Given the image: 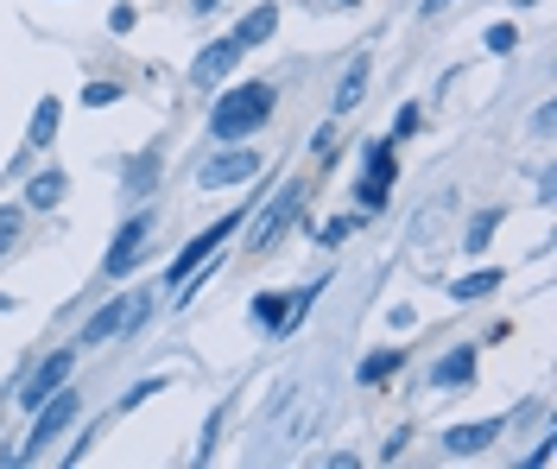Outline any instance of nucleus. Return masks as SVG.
I'll return each mask as SVG.
<instances>
[{
    "instance_id": "nucleus-24",
    "label": "nucleus",
    "mask_w": 557,
    "mask_h": 469,
    "mask_svg": "<svg viewBox=\"0 0 557 469\" xmlns=\"http://www.w3.org/2000/svg\"><path fill=\"white\" fill-rule=\"evenodd\" d=\"M361 229H368V217H355V210H343V217H330V222H317L311 235H317V248H343V242H355V235H361Z\"/></svg>"
},
{
    "instance_id": "nucleus-27",
    "label": "nucleus",
    "mask_w": 557,
    "mask_h": 469,
    "mask_svg": "<svg viewBox=\"0 0 557 469\" xmlns=\"http://www.w3.org/2000/svg\"><path fill=\"white\" fill-rule=\"evenodd\" d=\"M482 51L487 58H513V51H520V20H494L482 33Z\"/></svg>"
},
{
    "instance_id": "nucleus-9",
    "label": "nucleus",
    "mask_w": 557,
    "mask_h": 469,
    "mask_svg": "<svg viewBox=\"0 0 557 469\" xmlns=\"http://www.w3.org/2000/svg\"><path fill=\"white\" fill-rule=\"evenodd\" d=\"M475 374H482V343H456V349H444V356L431 361V387L437 394H462V387H475Z\"/></svg>"
},
{
    "instance_id": "nucleus-1",
    "label": "nucleus",
    "mask_w": 557,
    "mask_h": 469,
    "mask_svg": "<svg viewBox=\"0 0 557 469\" xmlns=\"http://www.w3.org/2000/svg\"><path fill=\"white\" fill-rule=\"evenodd\" d=\"M278 114V83L253 76V83H215V102H209V146L228 140H260Z\"/></svg>"
},
{
    "instance_id": "nucleus-35",
    "label": "nucleus",
    "mask_w": 557,
    "mask_h": 469,
    "mask_svg": "<svg viewBox=\"0 0 557 469\" xmlns=\"http://www.w3.org/2000/svg\"><path fill=\"white\" fill-rule=\"evenodd\" d=\"M134 26H139V7H127V0H121V7L108 13V33H121V38H127Z\"/></svg>"
},
{
    "instance_id": "nucleus-40",
    "label": "nucleus",
    "mask_w": 557,
    "mask_h": 469,
    "mask_svg": "<svg viewBox=\"0 0 557 469\" xmlns=\"http://www.w3.org/2000/svg\"><path fill=\"white\" fill-rule=\"evenodd\" d=\"M444 7H456V0H418V13H424V20H437Z\"/></svg>"
},
{
    "instance_id": "nucleus-13",
    "label": "nucleus",
    "mask_w": 557,
    "mask_h": 469,
    "mask_svg": "<svg viewBox=\"0 0 557 469\" xmlns=\"http://www.w3.org/2000/svg\"><path fill=\"white\" fill-rule=\"evenodd\" d=\"M70 190V172L64 165H38V172H26V190H20V203H26V217H38V210H58Z\"/></svg>"
},
{
    "instance_id": "nucleus-36",
    "label": "nucleus",
    "mask_w": 557,
    "mask_h": 469,
    "mask_svg": "<svg viewBox=\"0 0 557 469\" xmlns=\"http://www.w3.org/2000/svg\"><path fill=\"white\" fill-rule=\"evenodd\" d=\"M539 203H545V210H552V203H557V172H552V165L539 172Z\"/></svg>"
},
{
    "instance_id": "nucleus-21",
    "label": "nucleus",
    "mask_w": 557,
    "mask_h": 469,
    "mask_svg": "<svg viewBox=\"0 0 557 469\" xmlns=\"http://www.w3.org/2000/svg\"><path fill=\"white\" fill-rule=\"evenodd\" d=\"M323 292H330V273H317L311 286H292V292H285V336H292V330H298L305 318H311V311H317V298H323Z\"/></svg>"
},
{
    "instance_id": "nucleus-31",
    "label": "nucleus",
    "mask_w": 557,
    "mask_h": 469,
    "mask_svg": "<svg viewBox=\"0 0 557 469\" xmlns=\"http://www.w3.org/2000/svg\"><path fill=\"white\" fill-rule=\"evenodd\" d=\"M108 419H89V425H83V432L70 437V451H64V464H83V457H89V444H96V432H102Z\"/></svg>"
},
{
    "instance_id": "nucleus-18",
    "label": "nucleus",
    "mask_w": 557,
    "mask_h": 469,
    "mask_svg": "<svg viewBox=\"0 0 557 469\" xmlns=\"http://www.w3.org/2000/svg\"><path fill=\"white\" fill-rule=\"evenodd\" d=\"M500 222H507V210H500V203H482L475 217L462 222V254H469V260H482V254L494 248V235H500Z\"/></svg>"
},
{
    "instance_id": "nucleus-37",
    "label": "nucleus",
    "mask_w": 557,
    "mask_h": 469,
    "mask_svg": "<svg viewBox=\"0 0 557 469\" xmlns=\"http://www.w3.org/2000/svg\"><path fill=\"white\" fill-rule=\"evenodd\" d=\"M386 324H393V330H412L418 311H412V305H393V311H386Z\"/></svg>"
},
{
    "instance_id": "nucleus-4",
    "label": "nucleus",
    "mask_w": 557,
    "mask_h": 469,
    "mask_svg": "<svg viewBox=\"0 0 557 469\" xmlns=\"http://www.w3.org/2000/svg\"><path fill=\"white\" fill-rule=\"evenodd\" d=\"M76 361H83V349H76V343H58L51 356H38L33 368H20V381H13V406H20V412H38L64 381H76Z\"/></svg>"
},
{
    "instance_id": "nucleus-34",
    "label": "nucleus",
    "mask_w": 557,
    "mask_h": 469,
    "mask_svg": "<svg viewBox=\"0 0 557 469\" xmlns=\"http://www.w3.org/2000/svg\"><path fill=\"white\" fill-rule=\"evenodd\" d=\"M552 134H557V109L539 102V109H532V140H552Z\"/></svg>"
},
{
    "instance_id": "nucleus-23",
    "label": "nucleus",
    "mask_w": 557,
    "mask_h": 469,
    "mask_svg": "<svg viewBox=\"0 0 557 469\" xmlns=\"http://www.w3.org/2000/svg\"><path fill=\"white\" fill-rule=\"evenodd\" d=\"M336 152H343V127H336V114H330L311 140H305V159H311V172H330V165H336Z\"/></svg>"
},
{
    "instance_id": "nucleus-38",
    "label": "nucleus",
    "mask_w": 557,
    "mask_h": 469,
    "mask_svg": "<svg viewBox=\"0 0 557 469\" xmlns=\"http://www.w3.org/2000/svg\"><path fill=\"white\" fill-rule=\"evenodd\" d=\"M355 464H361L355 451H330V457H323V469H355Z\"/></svg>"
},
{
    "instance_id": "nucleus-30",
    "label": "nucleus",
    "mask_w": 557,
    "mask_h": 469,
    "mask_svg": "<svg viewBox=\"0 0 557 469\" xmlns=\"http://www.w3.org/2000/svg\"><path fill=\"white\" fill-rule=\"evenodd\" d=\"M418 127H424V102H399L393 109V140H418Z\"/></svg>"
},
{
    "instance_id": "nucleus-3",
    "label": "nucleus",
    "mask_w": 557,
    "mask_h": 469,
    "mask_svg": "<svg viewBox=\"0 0 557 469\" xmlns=\"http://www.w3.org/2000/svg\"><path fill=\"white\" fill-rule=\"evenodd\" d=\"M260 172H267V152L253 140L209 146V159L197 165V190H247V184H260Z\"/></svg>"
},
{
    "instance_id": "nucleus-16",
    "label": "nucleus",
    "mask_w": 557,
    "mask_h": 469,
    "mask_svg": "<svg viewBox=\"0 0 557 469\" xmlns=\"http://www.w3.org/2000/svg\"><path fill=\"white\" fill-rule=\"evenodd\" d=\"M278 0H260V7H247L242 20H235V38H242V51H260V45H273L278 38Z\"/></svg>"
},
{
    "instance_id": "nucleus-28",
    "label": "nucleus",
    "mask_w": 557,
    "mask_h": 469,
    "mask_svg": "<svg viewBox=\"0 0 557 469\" xmlns=\"http://www.w3.org/2000/svg\"><path fill=\"white\" fill-rule=\"evenodd\" d=\"M20 235H26V203H0V260L20 248Z\"/></svg>"
},
{
    "instance_id": "nucleus-26",
    "label": "nucleus",
    "mask_w": 557,
    "mask_h": 469,
    "mask_svg": "<svg viewBox=\"0 0 557 469\" xmlns=\"http://www.w3.org/2000/svg\"><path fill=\"white\" fill-rule=\"evenodd\" d=\"M228 412H235V406L222 399V406H215V412L203 419V432H197V464H215V451H222V425H228Z\"/></svg>"
},
{
    "instance_id": "nucleus-43",
    "label": "nucleus",
    "mask_w": 557,
    "mask_h": 469,
    "mask_svg": "<svg viewBox=\"0 0 557 469\" xmlns=\"http://www.w3.org/2000/svg\"><path fill=\"white\" fill-rule=\"evenodd\" d=\"M13 305H20V298H13V292H0V311H13Z\"/></svg>"
},
{
    "instance_id": "nucleus-32",
    "label": "nucleus",
    "mask_w": 557,
    "mask_h": 469,
    "mask_svg": "<svg viewBox=\"0 0 557 469\" xmlns=\"http://www.w3.org/2000/svg\"><path fill=\"white\" fill-rule=\"evenodd\" d=\"M412 444H418V432H412V425H399V432H393V437L381 444V464H399V457H406Z\"/></svg>"
},
{
    "instance_id": "nucleus-8",
    "label": "nucleus",
    "mask_w": 557,
    "mask_h": 469,
    "mask_svg": "<svg viewBox=\"0 0 557 469\" xmlns=\"http://www.w3.org/2000/svg\"><path fill=\"white\" fill-rule=\"evenodd\" d=\"M121 324H127V292H108L102 305L76 324V336H70V343L89 356V349H102V343H121Z\"/></svg>"
},
{
    "instance_id": "nucleus-14",
    "label": "nucleus",
    "mask_w": 557,
    "mask_h": 469,
    "mask_svg": "<svg viewBox=\"0 0 557 469\" xmlns=\"http://www.w3.org/2000/svg\"><path fill=\"white\" fill-rule=\"evenodd\" d=\"M58 134H64V102L58 96H38L33 102V114H26V152H51L58 146Z\"/></svg>"
},
{
    "instance_id": "nucleus-15",
    "label": "nucleus",
    "mask_w": 557,
    "mask_h": 469,
    "mask_svg": "<svg viewBox=\"0 0 557 469\" xmlns=\"http://www.w3.org/2000/svg\"><path fill=\"white\" fill-rule=\"evenodd\" d=\"M406 361H412V349H406V343H381L374 356H361V368H355V381H361L368 394H381V387L393 381V374H399V368H406Z\"/></svg>"
},
{
    "instance_id": "nucleus-17",
    "label": "nucleus",
    "mask_w": 557,
    "mask_h": 469,
    "mask_svg": "<svg viewBox=\"0 0 557 469\" xmlns=\"http://www.w3.org/2000/svg\"><path fill=\"white\" fill-rule=\"evenodd\" d=\"M500 286H507L500 267H469V273H456L450 280V305H482V298H494Z\"/></svg>"
},
{
    "instance_id": "nucleus-5",
    "label": "nucleus",
    "mask_w": 557,
    "mask_h": 469,
    "mask_svg": "<svg viewBox=\"0 0 557 469\" xmlns=\"http://www.w3.org/2000/svg\"><path fill=\"white\" fill-rule=\"evenodd\" d=\"M26 419H33V425H26V437H20V451H26V464H33V457H45L58 437L76 432V419H83V394H76V381H64V387L45 399L38 412H26Z\"/></svg>"
},
{
    "instance_id": "nucleus-25",
    "label": "nucleus",
    "mask_w": 557,
    "mask_h": 469,
    "mask_svg": "<svg viewBox=\"0 0 557 469\" xmlns=\"http://www.w3.org/2000/svg\"><path fill=\"white\" fill-rule=\"evenodd\" d=\"M165 387H172L165 374H139L134 387H127V394H121V399H114V406H108V419H127V412H139L146 399H152V394H165Z\"/></svg>"
},
{
    "instance_id": "nucleus-19",
    "label": "nucleus",
    "mask_w": 557,
    "mask_h": 469,
    "mask_svg": "<svg viewBox=\"0 0 557 469\" xmlns=\"http://www.w3.org/2000/svg\"><path fill=\"white\" fill-rule=\"evenodd\" d=\"M247 324L278 343V336H285V292H253V298H247Z\"/></svg>"
},
{
    "instance_id": "nucleus-44",
    "label": "nucleus",
    "mask_w": 557,
    "mask_h": 469,
    "mask_svg": "<svg viewBox=\"0 0 557 469\" xmlns=\"http://www.w3.org/2000/svg\"><path fill=\"white\" fill-rule=\"evenodd\" d=\"M513 7H545V0H513Z\"/></svg>"
},
{
    "instance_id": "nucleus-41",
    "label": "nucleus",
    "mask_w": 557,
    "mask_h": 469,
    "mask_svg": "<svg viewBox=\"0 0 557 469\" xmlns=\"http://www.w3.org/2000/svg\"><path fill=\"white\" fill-rule=\"evenodd\" d=\"M215 7H228V0H190V13H203V20L215 13Z\"/></svg>"
},
{
    "instance_id": "nucleus-6",
    "label": "nucleus",
    "mask_w": 557,
    "mask_h": 469,
    "mask_svg": "<svg viewBox=\"0 0 557 469\" xmlns=\"http://www.w3.org/2000/svg\"><path fill=\"white\" fill-rule=\"evenodd\" d=\"M152 242H159V210H152V203H134V210H127V222L114 229L108 254H102V273H108V280H127L139 260L152 254Z\"/></svg>"
},
{
    "instance_id": "nucleus-12",
    "label": "nucleus",
    "mask_w": 557,
    "mask_h": 469,
    "mask_svg": "<svg viewBox=\"0 0 557 469\" xmlns=\"http://www.w3.org/2000/svg\"><path fill=\"white\" fill-rule=\"evenodd\" d=\"M368 83H374V58L361 51V58H348L343 76H336V89H330V114L343 121V114H355L361 102H368Z\"/></svg>"
},
{
    "instance_id": "nucleus-39",
    "label": "nucleus",
    "mask_w": 557,
    "mask_h": 469,
    "mask_svg": "<svg viewBox=\"0 0 557 469\" xmlns=\"http://www.w3.org/2000/svg\"><path fill=\"white\" fill-rule=\"evenodd\" d=\"M0 469H26V451L13 444V451H0Z\"/></svg>"
},
{
    "instance_id": "nucleus-7",
    "label": "nucleus",
    "mask_w": 557,
    "mask_h": 469,
    "mask_svg": "<svg viewBox=\"0 0 557 469\" xmlns=\"http://www.w3.org/2000/svg\"><path fill=\"white\" fill-rule=\"evenodd\" d=\"M242 38L235 33H222V38H203V45H197V58H190V89H215V83H228V76L242 71Z\"/></svg>"
},
{
    "instance_id": "nucleus-20",
    "label": "nucleus",
    "mask_w": 557,
    "mask_h": 469,
    "mask_svg": "<svg viewBox=\"0 0 557 469\" xmlns=\"http://www.w3.org/2000/svg\"><path fill=\"white\" fill-rule=\"evenodd\" d=\"M361 172H368V178L399 184V140H393V134H381V140H361Z\"/></svg>"
},
{
    "instance_id": "nucleus-11",
    "label": "nucleus",
    "mask_w": 557,
    "mask_h": 469,
    "mask_svg": "<svg viewBox=\"0 0 557 469\" xmlns=\"http://www.w3.org/2000/svg\"><path fill=\"white\" fill-rule=\"evenodd\" d=\"M159 178H165V152H159V146L134 152V159L121 165V197H127V210H134V203H152Z\"/></svg>"
},
{
    "instance_id": "nucleus-42",
    "label": "nucleus",
    "mask_w": 557,
    "mask_h": 469,
    "mask_svg": "<svg viewBox=\"0 0 557 469\" xmlns=\"http://www.w3.org/2000/svg\"><path fill=\"white\" fill-rule=\"evenodd\" d=\"M317 7H343V13H355V7H361V0H317Z\"/></svg>"
},
{
    "instance_id": "nucleus-33",
    "label": "nucleus",
    "mask_w": 557,
    "mask_h": 469,
    "mask_svg": "<svg viewBox=\"0 0 557 469\" xmlns=\"http://www.w3.org/2000/svg\"><path fill=\"white\" fill-rule=\"evenodd\" d=\"M557 464V432H545L532 451H525V469H552Z\"/></svg>"
},
{
    "instance_id": "nucleus-29",
    "label": "nucleus",
    "mask_w": 557,
    "mask_h": 469,
    "mask_svg": "<svg viewBox=\"0 0 557 469\" xmlns=\"http://www.w3.org/2000/svg\"><path fill=\"white\" fill-rule=\"evenodd\" d=\"M127 89L114 83V76H96V83H83V109H114Z\"/></svg>"
},
{
    "instance_id": "nucleus-2",
    "label": "nucleus",
    "mask_w": 557,
    "mask_h": 469,
    "mask_svg": "<svg viewBox=\"0 0 557 469\" xmlns=\"http://www.w3.org/2000/svg\"><path fill=\"white\" fill-rule=\"evenodd\" d=\"M311 197H317L311 178H285L278 190H267L242 222V248L260 260V254H273L292 229H311Z\"/></svg>"
},
{
    "instance_id": "nucleus-22",
    "label": "nucleus",
    "mask_w": 557,
    "mask_h": 469,
    "mask_svg": "<svg viewBox=\"0 0 557 469\" xmlns=\"http://www.w3.org/2000/svg\"><path fill=\"white\" fill-rule=\"evenodd\" d=\"M386 203H393V184L386 178H368V172H355V203H348V210H355V217H381Z\"/></svg>"
},
{
    "instance_id": "nucleus-10",
    "label": "nucleus",
    "mask_w": 557,
    "mask_h": 469,
    "mask_svg": "<svg viewBox=\"0 0 557 469\" xmlns=\"http://www.w3.org/2000/svg\"><path fill=\"white\" fill-rule=\"evenodd\" d=\"M500 432H507V419H469V425H444V432H437V451H444L450 464H462V457H482L487 444H500Z\"/></svg>"
}]
</instances>
